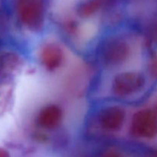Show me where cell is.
Returning a JSON list of instances; mask_svg holds the SVG:
<instances>
[{
  "instance_id": "6da1fadb",
  "label": "cell",
  "mask_w": 157,
  "mask_h": 157,
  "mask_svg": "<svg viewBox=\"0 0 157 157\" xmlns=\"http://www.w3.org/2000/svg\"><path fill=\"white\" fill-rule=\"evenodd\" d=\"M18 19L26 27L33 30L40 29L45 13L44 0H15Z\"/></svg>"
},
{
  "instance_id": "7a4b0ae2",
  "label": "cell",
  "mask_w": 157,
  "mask_h": 157,
  "mask_svg": "<svg viewBox=\"0 0 157 157\" xmlns=\"http://www.w3.org/2000/svg\"><path fill=\"white\" fill-rule=\"evenodd\" d=\"M132 134L137 137L153 138L157 136V113L142 110L135 113L130 126Z\"/></svg>"
},
{
  "instance_id": "3957f363",
  "label": "cell",
  "mask_w": 157,
  "mask_h": 157,
  "mask_svg": "<svg viewBox=\"0 0 157 157\" xmlns=\"http://www.w3.org/2000/svg\"><path fill=\"white\" fill-rule=\"evenodd\" d=\"M144 78L137 72H124L115 77L112 90L118 96H129L139 91L144 87Z\"/></svg>"
},
{
  "instance_id": "277c9868",
  "label": "cell",
  "mask_w": 157,
  "mask_h": 157,
  "mask_svg": "<svg viewBox=\"0 0 157 157\" xmlns=\"http://www.w3.org/2000/svg\"><path fill=\"white\" fill-rule=\"evenodd\" d=\"M130 55V47L126 41L112 39L107 41L102 48L103 62L107 66H117L125 62Z\"/></svg>"
},
{
  "instance_id": "5b68a950",
  "label": "cell",
  "mask_w": 157,
  "mask_h": 157,
  "mask_svg": "<svg viewBox=\"0 0 157 157\" xmlns=\"http://www.w3.org/2000/svg\"><path fill=\"white\" fill-rule=\"evenodd\" d=\"M126 117V112L122 107L112 106L104 109L100 113L98 121L104 130L116 132L121 129Z\"/></svg>"
},
{
  "instance_id": "8992f818",
  "label": "cell",
  "mask_w": 157,
  "mask_h": 157,
  "mask_svg": "<svg viewBox=\"0 0 157 157\" xmlns=\"http://www.w3.org/2000/svg\"><path fill=\"white\" fill-rule=\"evenodd\" d=\"M41 64L48 71L58 69L64 60V53L59 45L49 43L42 48L40 54Z\"/></svg>"
},
{
  "instance_id": "52a82bcc",
  "label": "cell",
  "mask_w": 157,
  "mask_h": 157,
  "mask_svg": "<svg viewBox=\"0 0 157 157\" xmlns=\"http://www.w3.org/2000/svg\"><path fill=\"white\" fill-rule=\"evenodd\" d=\"M62 120V111L57 105L50 104L44 107L37 117V123L46 130H54L60 125Z\"/></svg>"
},
{
  "instance_id": "ba28073f",
  "label": "cell",
  "mask_w": 157,
  "mask_h": 157,
  "mask_svg": "<svg viewBox=\"0 0 157 157\" xmlns=\"http://www.w3.org/2000/svg\"><path fill=\"white\" fill-rule=\"evenodd\" d=\"M22 61L17 54L5 52L0 54V78H8L15 75L21 68Z\"/></svg>"
},
{
  "instance_id": "9c48e42d",
  "label": "cell",
  "mask_w": 157,
  "mask_h": 157,
  "mask_svg": "<svg viewBox=\"0 0 157 157\" xmlns=\"http://www.w3.org/2000/svg\"><path fill=\"white\" fill-rule=\"evenodd\" d=\"M12 86L9 84H0V116L8 110L12 101Z\"/></svg>"
},
{
  "instance_id": "30bf717a",
  "label": "cell",
  "mask_w": 157,
  "mask_h": 157,
  "mask_svg": "<svg viewBox=\"0 0 157 157\" xmlns=\"http://www.w3.org/2000/svg\"><path fill=\"white\" fill-rule=\"evenodd\" d=\"M102 3L103 0H87L80 6L78 12L81 16H90L101 7Z\"/></svg>"
},
{
  "instance_id": "8fae6325",
  "label": "cell",
  "mask_w": 157,
  "mask_h": 157,
  "mask_svg": "<svg viewBox=\"0 0 157 157\" xmlns=\"http://www.w3.org/2000/svg\"><path fill=\"white\" fill-rule=\"evenodd\" d=\"M150 73L153 77L157 79V57L154 58L150 64Z\"/></svg>"
},
{
  "instance_id": "7c38bea8",
  "label": "cell",
  "mask_w": 157,
  "mask_h": 157,
  "mask_svg": "<svg viewBox=\"0 0 157 157\" xmlns=\"http://www.w3.org/2000/svg\"><path fill=\"white\" fill-rule=\"evenodd\" d=\"M0 157H9V154L5 149L0 148Z\"/></svg>"
},
{
  "instance_id": "4fadbf2b",
  "label": "cell",
  "mask_w": 157,
  "mask_h": 157,
  "mask_svg": "<svg viewBox=\"0 0 157 157\" xmlns=\"http://www.w3.org/2000/svg\"><path fill=\"white\" fill-rule=\"evenodd\" d=\"M156 113H157V107H156Z\"/></svg>"
}]
</instances>
